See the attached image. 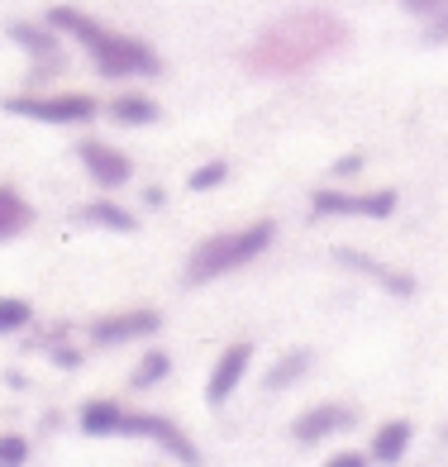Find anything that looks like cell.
<instances>
[{
	"mask_svg": "<svg viewBox=\"0 0 448 467\" xmlns=\"http://www.w3.org/2000/svg\"><path fill=\"white\" fill-rule=\"evenodd\" d=\"M424 44H448V5L430 19V29H424Z\"/></svg>",
	"mask_w": 448,
	"mask_h": 467,
	"instance_id": "cell-24",
	"label": "cell"
},
{
	"mask_svg": "<svg viewBox=\"0 0 448 467\" xmlns=\"http://www.w3.org/2000/svg\"><path fill=\"white\" fill-rule=\"evenodd\" d=\"M77 424H81V434H91V439H110V434L124 430V406H120V400H110V396H96V400L81 406Z\"/></svg>",
	"mask_w": 448,
	"mask_h": 467,
	"instance_id": "cell-12",
	"label": "cell"
},
{
	"mask_svg": "<svg viewBox=\"0 0 448 467\" xmlns=\"http://www.w3.org/2000/svg\"><path fill=\"white\" fill-rule=\"evenodd\" d=\"M349 44V25L325 5H306V10H287L253 38L244 53V67L253 77H296L319 67L325 57H334Z\"/></svg>",
	"mask_w": 448,
	"mask_h": 467,
	"instance_id": "cell-1",
	"label": "cell"
},
{
	"mask_svg": "<svg viewBox=\"0 0 448 467\" xmlns=\"http://www.w3.org/2000/svg\"><path fill=\"white\" fill-rule=\"evenodd\" d=\"M325 467H372L368 458H362V453H334Z\"/></svg>",
	"mask_w": 448,
	"mask_h": 467,
	"instance_id": "cell-26",
	"label": "cell"
},
{
	"mask_svg": "<svg viewBox=\"0 0 448 467\" xmlns=\"http://www.w3.org/2000/svg\"><path fill=\"white\" fill-rule=\"evenodd\" d=\"M272 239H276V220H253L244 229L210 234V239H201L196 248H191L182 277H186V286H205V282L224 277V272H239L253 258H263V253L272 248Z\"/></svg>",
	"mask_w": 448,
	"mask_h": 467,
	"instance_id": "cell-3",
	"label": "cell"
},
{
	"mask_svg": "<svg viewBox=\"0 0 448 467\" xmlns=\"http://www.w3.org/2000/svg\"><path fill=\"white\" fill-rule=\"evenodd\" d=\"M310 210L319 220H387L396 210V191H315Z\"/></svg>",
	"mask_w": 448,
	"mask_h": 467,
	"instance_id": "cell-5",
	"label": "cell"
},
{
	"mask_svg": "<svg viewBox=\"0 0 448 467\" xmlns=\"http://www.w3.org/2000/svg\"><path fill=\"white\" fill-rule=\"evenodd\" d=\"M29 462V439L25 434H0V467H25Z\"/></svg>",
	"mask_w": 448,
	"mask_h": 467,
	"instance_id": "cell-22",
	"label": "cell"
},
{
	"mask_svg": "<svg viewBox=\"0 0 448 467\" xmlns=\"http://www.w3.org/2000/svg\"><path fill=\"white\" fill-rule=\"evenodd\" d=\"M162 110H158V100L153 96H143V91H124L110 100V119L115 124H130V130H139V124H153Z\"/></svg>",
	"mask_w": 448,
	"mask_h": 467,
	"instance_id": "cell-16",
	"label": "cell"
},
{
	"mask_svg": "<svg viewBox=\"0 0 448 467\" xmlns=\"http://www.w3.org/2000/svg\"><path fill=\"white\" fill-rule=\"evenodd\" d=\"M5 110L34 124H91L100 105L87 91H25V96H5Z\"/></svg>",
	"mask_w": 448,
	"mask_h": 467,
	"instance_id": "cell-4",
	"label": "cell"
},
{
	"mask_svg": "<svg viewBox=\"0 0 448 467\" xmlns=\"http://www.w3.org/2000/svg\"><path fill=\"white\" fill-rule=\"evenodd\" d=\"M339 263H349V267H362V272H368L372 282H381V286H387L391 296H415V282H411V277H401V272H391V267L372 263L368 253H353V248H344V253H339Z\"/></svg>",
	"mask_w": 448,
	"mask_h": 467,
	"instance_id": "cell-18",
	"label": "cell"
},
{
	"mask_svg": "<svg viewBox=\"0 0 448 467\" xmlns=\"http://www.w3.org/2000/svg\"><path fill=\"white\" fill-rule=\"evenodd\" d=\"M167 372H172V358H167L162 348H148V353L139 358V368H134V377H130V387H134V391H148V387H158Z\"/></svg>",
	"mask_w": 448,
	"mask_h": 467,
	"instance_id": "cell-19",
	"label": "cell"
},
{
	"mask_svg": "<svg viewBox=\"0 0 448 467\" xmlns=\"http://www.w3.org/2000/svg\"><path fill=\"white\" fill-rule=\"evenodd\" d=\"M353 172H362V153H349L334 162V177H353Z\"/></svg>",
	"mask_w": 448,
	"mask_h": 467,
	"instance_id": "cell-25",
	"label": "cell"
},
{
	"mask_svg": "<svg viewBox=\"0 0 448 467\" xmlns=\"http://www.w3.org/2000/svg\"><path fill=\"white\" fill-rule=\"evenodd\" d=\"M34 325V306L19 296H0V334H19Z\"/></svg>",
	"mask_w": 448,
	"mask_h": 467,
	"instance_id": "cell-20",
	"label": "cell"
},
{
	"mask_svg": "<svg viewBox=\"0 0 448 467\" xmlns=\"http://www.w3.org/2000/svg\"><path fill=\"white\" fill-rule=\"evenodd\" d=\"M87 224H96V229H115V234H134L139 229V215L134 210H124L120 201H110V196H96V201H87L77 210Z\"/></svg>",
	"mask_w": 448,
	"mask_h": 467,
	"instance_id": "cell-14",
	"label": "cell"
},
{
	"mask_svg": "<svg viewBox=\"0 0 448 467\" xmlns=\"http://www.w3.org/2000/svg\"><path fill=\"white\" fill-rule=\"evenodd\" d=\"M53 363L57 368H81V353L77 348H53Z\"/></svg>",
	"mask_w": 448,
	"mask_h": 467,
	"instance_id": "cell-27",
	"label": "cell"
},
{
	"mask_svg": "<svg viewBox=\"0 0 448 467\" xmlns=\"http://www.w3.org/2000/svg\"><path fill=\"white\" fill-rule=\"evenodd\" d=\"M229 182V162L224 158H210V162H201L196 172L186 177V186L196 191V196H205V191H215V186H224Z\"/></svg>",
	"mask_w": 448,
	"mask_h": 467,
	"instance_id": "cell-21",
	"label": "cell"
},
{
	"mask_svg": "<svg viewBox=\"0 0 448 467\" xmlns=\"http://www.w3.org/2000/svg\"><path fill=\"white\" fill-rule=\"evenodd\" d=\"M48 25L68 38V44H77L81 53L91 57V67L100 77H158L162 72V57L143 44V38L134 34H120L110 25H100L96 15L77 10V5H53L48 10Z\"/></svg>",
	"mask_w": 448,
	"mask_h": 467,
	"instance_id": "cell-2",
	"label": "cell"
},
{
	"mask_svg": "<svg viewBox=\"0 0 448 467\" xmlns=\"http://www.w3.org/2000/svg\"><path fill=\"white\" fill-rule=\"evenodd\" d=\"M77 158H81L87 177H91L100 191H120V186H130V177H134L130 153H120V148H115V143H105V139L77 143Z\"/></svg>",
	"mask_w": 448,
	"mask_h": 467,
	"instance_id": "cell-8",
	"label": "cell"
},
{
	"mask_svg": "<svg viewBox=\"0 0 448 467\" xmlns=\"http://www.w3.org/2000/svg\"><path fill=\"white\" fill-rule=\"evenodd\" d=\"M411 439H415V424L411 420H387V424H377V434H372V458L381 467H391L405 458V449H411Z\"/></svg>",
	"mask_w": 448,
	"mask_h": 467,
	"instance_id": "cell-13",
	"label": "cell"
},
{
	"mask_svg": "<svg viewBox=\"0 0 448 467\" xmlns=\"http://www.w3.org/2000/svg\"><path fill=\"white\" fill-rule=\"evenodd\" d=\"M34 224V205L19 196L15 186H5L0 182V244H10V239H19Z\"/></svg>",
	"mask_w": 448,
	"mask_h": 467,
	"instance_id": "cell-15",
	"label": "cell"
},
{
	"mask_svg": "<svg viewBox=\"0 0 448 467\" xmlns=\"http://www.w3.org/2000/svg\"><path fill=\"white\" fill-rule=\"evenodd\" d=\"M10 38L34 57V77L62 67V38H57L53 25H25V19H19V25H10Z\"/></svg>",
	"mask_w": 448,
	"mask_h": 467,
	"instance_id": "cell-10",
	"label": "cell"
},
{
	"mask_svg": "<svg viewBox=\"0 0 448 467\" xmlns=\"http://www.w3.org/2000/svg\"><path fill=\"white\" fill-rule=\"evenodd\" d=\"M443 5H448V0H401V10L405 15H420V19H434Z\"/></svg>",
	"mask_w": 448,
	"mask_h": 467,
	"instance_id": "cell-23",
	"label": "cell"
},
{
	"mask_svg": "<svg viewBox=\"0 0 448 467\" xmlns=\"http://www.w3.org/2000/svg\"><path fill=\"white\" fill-rule=\"evenodd\" d=\"M310 363H315V353L310 348H291V353H282L276 363L267 368V391H287V387H296L306 372H310Z\"/></svg>",
	"mask_w": 448,
	"mask_h": 467,
	"instance_id": "cell-17",
	"label": "cell"
},
{
	"mask_svg": "<svg viewBox=\"0 0 448 467\" xmlns=\"http://www.w3.org/2000/svg\"><path fill=\"white\" fill-rule=\"evenodd\" d=\"M349 424H353V410H349V406H339V400H325V406L306 410L301 420L291 424V439H296V443H325L329 434L349 430Z\"/></svg>",
	"mask_w": 448,
	"mask_h": 467,
	"instance_id": "cell-11",
	"label": "cell"
},
{
	"mask_svg": "<svg viewBox=\"0 0 448 467\" xmlns=\"http://www.w3.org/2000/svg\"><path fill=\"white\" fill-rule=\"evenodd\" d=\"M162 329V315L134 306V310H110V315H96L91 320V344L96 348H120V344H134V338H153Z\"/></svg>",
	"mask_w": 448,
	"mask_h": 467,
	"instance_id": "cell-6",
	"label": "cell"
},
{
	"mask_svg": "<svg viewBox=\"0 0 448 467\" xmlns=\"http://www.w3.org/2000/svg\"><path fill=\"white\" fill-rule=\"evenodd\" d=\"M253 363V344L248 338H239V344H229L220 358H215V368H210V381H205V400L210 406H224V400L239 391V381Z\"/></svg>",
	"mask_w": 448,
	"mask_h": 467,
	"instance_id": "cell-9",
	"label": "cell"
},
{
	"mask_svg": "<svg viewBox=\"0 0 448 467\" xmlns=\"http://www.w3.org/2000/svg\"><path fill=\"white\" fill-rule=\"evenodd\" d=\"M124 439H153L158 449H167L177 462L186 467H201V449H196V439H191L186 430H177L167 415H134V410H124Z\"/></svg>",
	"mask_w": 448,
	"mask_h": 467,
	"instance_id": "cell-7",
	"label": "cell"
}]
</instances>
